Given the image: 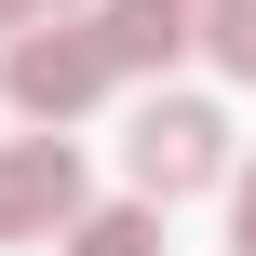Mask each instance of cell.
<instances>
[{"label":"cell","instance_id":"7","mask_svg":"<svg viewBox=\"0 0 256 256\" xmlns=\"http://www.w3.org/2000/svg\"><path fill=\"white\" fill-rule=\"evenodd\" d=\"M27 14H40V0H0V27H27Z\"/></svg>","mask_w":256,"mask_h":256},{"label":"cell","instance_id":"4","mask_svg":"<svg viewBox=\"0 0 256 256\" xmlns=\"http://www.w3.org/2000/svg\"><path fill=\"white\" fill-rule=\"evenodd\" d=\"M68 256H162V202H122V216H81Z\"/></svg>","mask_w":256,"mask_h":256},{"label":"cell","instance_id":"5","mask_svg":"<svg viewBox=\"0 0 256 256\" xmlns=\"http://www.w3.org/2000/svg\"><path fill=\"white\" fill-rule=\"evenodd\" d=\"M202 54L230 81H256V0H202Z\"/></svg>","mask_w":256,"mask_h":256},{"label":"cell","instance_id":"2","mask_svg":"<svg viewBox=\"0 0 256 256\" xmlns=\"http://www.w3.org/2000/svg\"><path fill=\"white\" fill-rule=\"evenodd\" d=\"M108 27H14V54H0V94L27 108V122H68V108H94L108 94Z\"/></svg>","mask_w":256,"mask_h":256},{"label":"cell","instance_id":"3","mask_svg":"<svg viewBox=\"0 0 256 256\" xmlns=\"http://www.w3.org/2000/svg\"><path fill=\"white\" fill-rule=\"evenodd\" d=\"M40 230H81V162H68V135H14V148H0V243H40Z\"/></svg>","mask_w":256,"mask_h":256},{"label":"cell","instance_id":"1","mask_svg":"<svg viewBox=\"0 0 256 256\" xmlns=\"http://www.w3.org/2000/svg\"><path fill=\"white\" fill-rule=\"evenodd\" d=\"M122 162H135V202H189V189L230 176V122H216L202 94H148L135 135H122Z\"/></svg>","mask_w":256,"mask_h":256},{"label":"cell","instance_id":"6","mask_svg":"<svg viewBox=\"0 0 256 256\" xmlns=\"http://www.w3.org/2000/svg\"><path fill=\"white\" fill-rule=\"evenodd\" d=\"M230 256H256V176H230Z\"/></svg>","mask_w":256,"mask_h":256}]
</instances>
